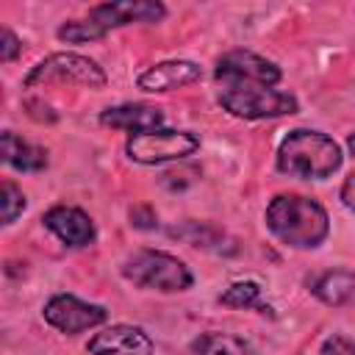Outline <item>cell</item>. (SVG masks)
<instances>
[{"instance_id": "52a82bcc", "label": "cell", "mask_w": 355, "mask_h": 355, "mask_svg": "<svg viewBox=\"0 0 355 355\" xmlns=\"http://www.w3.org/2000/svg\"><path fill=\"white\" fill-rule=\"evenodd\" d=\"M78 83L86 89H103L105 86V72L97 61L78 55V53H53L47 58H42L39 64L31 67V72L25 75V86H42V83Z\"/></svg>"}, {"instance_id": "ac0fdd59", "label": "cell", "mask_w": 355, "mask_h": 355, "mask_svg": "<svg viewBox=\"0 0 355 355\" xmlns=\"http://www.w3.org/2000/svg\"><path fill=\"white\" fill-rule=\"evenodd\" d=\"M0 205H3V225H11L25 211V194L14 180H3L0 186Z\"/></svg>"}, {"instance_id": "8fae6325", "label": "cell", "mask_w": 355, "mask_h": 355, "mask_svg": "<svg viewBox=\"0 0 355 355\" xmlns=\"http://www.w3.org/2000/svg\"><path fill=\"white\" fill-rule=\"evenodd\" d=\"M42 225L55 233L58 241H64L67 247H89L97 236L92 216L75 205H53L50 211H44Z\"/></svg>"}, {"instance_id": "3957f363", "label": "cell", "mask_w": 355, "mask_h": 355, "mask_svg": "<svg viewBox=\"0 0 355 355\" xmlns=\"http://www.w3.org/2000/svg\"><path fill=\"white\" fill-rule=\"evenodd\" d=\"M166 17V8L155 0H116V3H100L89 8L83 19L64 22L55 36L67 44H86L103 39L114 28H125L133 22H158Z\"/></svg>"}, {"instance_id": "6da1fadb", "label": "cell", "mask_w": 355, "mask_h": 355, "mask_svg": "<svg viewBox=\"0 0 355 355\" xmlns=\"http://www.w3.org/2000/svg\"><path fill=\"white\" fill-rule=\"evenodd\" d=\"M263 222L269 233L297 250L319 247L330 233V216L322 202L302 194H277L269 200Z\"/></svg>"}, {"instance_id": "2e32d148", "label": "cell", "mask_w": 355, "mask_h": 355, "mask_svg": "<svg viewBox=\"0 0 355 355\" xmlns=\"http://www.w3.org/2000/svg\"><path fill=\"white\" fill-rule=\"evenodd\" d=\"M191 352L194 355H252V349L244 338L230 336V333H219V330L200 333L191 341Z\"/></svg>"}, {"instance_id": "9a60e30c", "label": "cell", "mask_w": 355, "mask_h": 355, "mask_svg": "<svg viewBox=\"0 0 355 355\" xmlns=\"http://www.w3.org/2000/svg\"><path fill=\"white\" fill-rule=\"evenodd\" d=\"M3 161L19 172H42L47 166V150L25 141L14 130H3Z\"/></svg>"}, {"instance_id": "4fadbf2b", "label": "cell", "mask_w": 355, "mask_h": 355, "mask_svg": "<svg viewBox=\"0 0 355 355\" xmlns=\"http://www.w3.org/2000/svg\"><path fill=\"white\" fill-rule=\"evenodd\" d=\"M100 122L105 128L144 133V130H155L164 122V111L158 105H147V103H122V105L105 108L100 114Z\"/></svg>"}, {"instance_id": "ffe728a7", "label": "cell", "mask_w": 355, "mask_h": 355, "mask_svg": "<svg viewBox=\"0 0 355 355\" xmlns=\"http://www.w3.org/2000/svg\"><path fill=\"white\" fill-rule=\"evenodd\" d=\"M130 225L141 227V230H153L158 225V216L150 205H136V208H130Z\"/></svg>"}, {"instance_id": "7c38bea8", "label": "cell", "mask_w": 355, "mask_h": 355, "mask_svg": "<svg viewBox=\"0 0 355 355\" xmlns=\"http://www.w3.org/2000/svg\"><path fill=\"white\" fill-rule=\"evenodd\" d=\"M200 78H202L200 64L186 61V58H172V61H161V64L147 67L136 78V86L141 92H172V89L189 86V83H194Z\"/></svg>"}, {"instance_id": "30bf717a", "label": "cell", "mask_w": 355, "mask_h": 355, "mask_svg": "<svg viewBox=\"0 0 355 355\" xmlns=\"http://www.w3.org/2000/svg\"><path fill=\"white\" fill-rule=\"evenodd\" d=\"M89 355H153V338L133 324H111L86 344Z\"/></svg>"}, {"instance_id": "d6986e66", "label": "cell", "mask_w": 355, "mask_h": 355, "mask_svg": "<svg viewBox=\"0 0 355 355\" xmlns=\"http://www.w3.org/2000/svg\"><path fill=\"white\" fill-rule=\"evenodd\" d=\"M322 355H355V344L344 336H327L322 341Z\"/></svg>"}, {"instance_id": "44dd1931", "label": "cell", "mask_w": 355, "mask_h": 355, "mask_svg": "<svg viewBox=\"0 0 355 355\" xmlns=\"http://www.w3.org/2000/svg\"><path fill=\"white\" fill-rule=\"evenodd\" d=\"M19 50H22V44H19V39H17V33H14L11 28H3V44H0V61H3V64H8V61H14V58L19 55Z\"/></svg>"}, {"instance_id": "5b68a950", "label": "cell", "mask_w": 355, "mask_h": 355, "mask_svg": "<svg viewBox=\"0 0 355 355\" xmlns=\"http://www.w3.org/2000/svg\"><path fill=\"white\" fill-rule=\"evenodd\" d=\"M122 277L139 288L161 291V294L186 291L194 283L191 269L178 255H169L164 250H150V247L136 250L122 261Z\"/></svg>"}, {"instance_id": "603a6c76", "label": "cell", "mask_w": 355, "mask_h": 355, "mask_svg": "<svg viewBox=\"0 0 355 355\" xmlns=\"http://www.w3.org/2000/svg\"><path fill=\"white\" fill-rule=\"evenodd\" d=\"M347 144H349V153H352V155H355V133H352V136H349V141H347Z\"/></svg>"}, {"instance_id": "9c48e42d", "label": "cell", "mask_w": 355, "mask_h": 355, "mask_svg": "<svg viewBox=\"0 0 355 355\" xmlns=\"http://www.w3.org/2000/svg\"><path fill=\"white\" fill-rule=\"evenodd\" d=\"M42 316L50 327H55L58 333H67V336H78L83 330H92L97 324H103L108 319V311L103 305H94V302H83L78 300L75 294H53L44 308H42Z\"/></svg>"}, {"instance_id": "7402d4cb", "label": "cell", "mask_w": 355, "mask_h": 355, "mask_svg": "<svg viewBox=\"0 0 355 355\" xmlns=\"http://www.w3.org/2000/svg\"><path fill=\"white\" fill-rule=\"evenodd\" d=\"M341 202L349 211H355V172H349L347 180H344V186H341Z\"/></svg>"}, {"instance_id": "e0dca14e", "label": "cell", "mask_w": 355, "mask_h": 355, "mask_svg": "<svg viewBox=\"0 0 355 355\" xmlns=\"http://www.w3.org/2000/svg\"><path fill=\"white\" fill-rule=\"evenodd\" d=\"M219 302L227 305V308H255L258 313H269V316H272V308L261 302V286H258L255 280L230 283V286L219 294Z\"/></svg>"}, {"instance_id": "8992f818", "label": "cell", "mask_w": 355, "mask_h": 355, "mask_svg": "<svg viewBox=\"0 0 355 355\" xmlns=\"http://www.w3.org/2000/svg\"><path fill=\"white\" fill-rule=\"evenodd\" d=\"M200 150V136L191 130H172V128H155L144 133H130L125 141V153L130 161L155 166L166 161L189 158Z\"/></svg>"}, {"instance_id": "277c9868", "label": "cell", "mask_w": 355, "mask_h": 355, "mask_svg": "<svg viewBox=\"0 0 355 355\" xmlns=\"http://www.w3.org/2000/svg\"><path fill=\"white\" fill-rule=\"evenodd\" d=\"M216 103L239 119H277V116H288L300 111V103L294 94L280 92L275 86H263V83H219L216 92Z\"/></svg>"}, {"instance_id": "7a4b0ae2", "label": "cell", "mask_w": 355, "mask_h": 355, "mask_svg": "<svg viewBox=\"0 0 355 355\" xmlns=\"http://www.w3.org/2000/svg\"><path fill=\"white\" fill-rule=\"evenodd\" d=\"M341 161H344L341 147L327 133L311 130V128H294L283 136L275 166L280 175H288V178L324 180L333 172H338Z\"/></svg>"}, {"instance_id": "5bb4252c", "label": "cell", "mask_w": 355, "mask_h": 355, "mask_svg": "<svg viewBox=\"0 0 355 355\" xmlns=\"http://www.w3.org/2000/svg\"><path fill=\"white\" fill-rule=\"evenodd\" d=\"M311 294L324 305H344L355 297V272L352 269H327L308 280Z\"/></svg>"}, {"instance_id": "ba28073f", "label": "cell", "mask_w": 355, "mask_h": 355, "mask_svg": "<svg viewBox=\"0 0 355 355\" xmlns=\"http://www.w3.org/2000/svg\"><path fill=\"white\" fill-rule=\"evenodd\" d=\"M214 78L216 83H263V86H277L283 78V69L252 53V50H227L216 58L214 67Z\"/></svg>"}]
</instances>
